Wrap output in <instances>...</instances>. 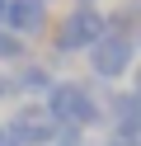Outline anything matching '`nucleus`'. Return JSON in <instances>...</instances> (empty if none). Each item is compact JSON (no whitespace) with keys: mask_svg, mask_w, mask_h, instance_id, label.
<instances>
[{"mask_svg":"<svg viewBox=\"0 0 141 146\" xmlns=\"http://www.w3.org/2000/svg\"><path fill=\"white\" fill-rule=\"evenodd\" d=\"M136 52H141V29H136Z\"/></svg>","mask_w":141,"mask_h":146,"instance_id":"13","label":"nucleus"},{"mask_svg":"<svg viewBox=\"0 0 141 146\" xmlns=\"http://www.w3.org/2000/svg\"><path fill=\"white\" fill-rule=\"evenodd\" d=\"M0 29L19 33V38H33L47 29V0H5V24Z\"/></svg>","mask_w":141,"mask_h":146,"instance_id":"5","label":"nucleus"},{"mask_svg":"<svg viewBox=\"0 0 141 146\" xmlns=\"http://www.w3.org/2000/svg\"><path fill=\"white\" fill-rule=\"evenodd\" d=\"M9 76H14V94H38V99H47V90L56 85L52 71H47L42 61H19Z\"/></svg>","mask_w":141,"mask_h":146,"instance_id":"7","label":"nucleus"},{"mask_svg":"<svg viewBox=\"0 0 141 146\" xmlns=\"http://www.w3.org/2000/svg\"><path fill=\"white\" fill-rule=\"evenodd\" d=\"M0 146H19V141H14V132H9L5 123H0Z\"/></svg>","mask_w":141,"mask_h":146,"instance_id":"11","label":"nucleus"},{"mask_svg":"<svg viewBox=\"0 0 141 146\" xmlns=\"http://www.w3.org/2000/svg\"><path fill=\"white\" fill-rule=\"evenodd\" d=\"M0 24H5V0H0Z\"/></svg>","mask_w":141,"mask_h":146,"instance_id":"12","label":"nucleus"},{"mask_svg":"<svg viewBox=\"0 0 141 146\" xmlns=\"http://www.w3.org/2000/svg\"><path fill=\"white\" fill-rule=\"evenodd\" d=\"M85 57H89V71L99 80H122L136 66V38H127V33H103Z\"/></svg>","mask_w":141,"mask_h":146,"instance_id":"3","label":"nucleus"},{"mask_svg":"<svg viewBox=\"0 0 141 146\" xmlns=\"http://www.w3.org/2000/svg\"><path fill=\"white\" fill-rule=\"evenodd\" d=\"M108 127H113L118 137L141 141V94H132V90L108 94Z\"/></svg>","mask_w":141,"mask_h":146,"instance_id":"6","label":"nucleus"},{"mask_svg":"<svg viewBox=\"0 0 141 146\" xmlns=\"http://www.w3.org/2000/svg\"><path fill=\"white\" fill-rule=\"evenodd\" d=\"M56 146H66V141H56Z\"/></svg>","mask_w":141,"mask_h":146,"instance_id":"15","label":"nucleus"},{"mask_svg":"<svg viewBox=\"0 0 141 146\" xmlns=\"http://www.w3.org/2000/svg\"><path fill=\"white\" fill-rule=\"evenodd\" d=\"M75 5H94V0H75Z\"/></svg>","mask_w":141,"mask_h":146,"instance_id":"14","label":"nucleus"},{"mask_svg":"<svg viewBox=\"0 0 141 146\" xmlns=\"http://www.w3.org/2000/svg\"><path fill=\"white\" fill-rule=\"evenodd\" d=\"M0 99H14V76L9 71H0Z\"/></svg>","mask_w":141,"mask_h":146,"instance_id":"9","label":"nucleus"},{"mask_svg":"<svg viewBox=\"0 0 141 146\" xmlns=\"http://www.w3.org/2000/svg\"><path fill=\"white\" fill-rule=\"evenodd\" d=\"M42 108L52 113V123L61 127V132H89V127L103 123V104H99V94H94L85 80H56V85L47 90Z\"/></svg>","mask_w":141,"mask_h":146,"instance_id":"1","label":"nucleus"},{"mask_svg":"<svg viewBox=\"0 0 141 146\" xmlns=\"http://www.w3.org/2000/svg\"><path fill=\"white\" fill-rule=\"evenodd\" d=\"M0 61H5V66H19V61H28L24 38H19V33H9V29H0Z\"/></svg>","mask_w":141,"mask_h":146,"instance_id":"8","label":"nucleus"},{"mask_svg":"<svg viewBox=\"0 0 141 146\" xmlns=\"http://www.w3.org/2000/svg\"><path fill=\"white\" fill-rule=\"evenodd\" d=\"M132 94H141V57H136V66H132Z\"/></svg>","mask_w":141,"mask_h":146,"instance_id":"10","label":"nucleus"},{"mask_svg":"<svg viewBox=\"0 0 141 146\" xmlns=\"http://www.w3.org/2000/svg\"><path fill=\"white\" fill-rule=\"evenodd\" d=\"M103 33H108V14H103L99 5H75V10L61 14V24H56V33H52V52H56V57L89 52Z\"/></svg>","mask_w":141,"mask_h":146,"instance_id":"2","label":"nucleus"},{"mask_svg":"<svg viewBox=\"0 0 141 146\" xmlns=\"http://www.w3.org/2000/svg\"><path fill=\"white\" fill-rule=\"evenodd\" d=\"M5 127L14 132L19 146H56V141H61V127L52 123V113H47L42 104H24Z\"/></svg>","mask_w":141,"mask_h":146,"instance_id":"4","label":"nucleus"}]
</instances>
